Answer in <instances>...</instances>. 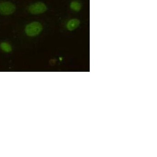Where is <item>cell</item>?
Listing matches in <instances>:
<instances>
[{"label": "cell", "mask_w": 157, "mask_h": 157, "mask_svg": "<svg viewBox=\"0 0 157 157\" xmlns=\"http://www.w3.org/2000/svg\"><path fill=\"white\" fill-rule=\"evenodd\" d=\"M70 6L72 10L76 11H79L81 9V5L80 4L76 2H71Z\"/></svg>", "instance_id": "6"}, {"label": "cell", "mask_w": 157, "mask_h": 157, "mask_svg": "<svg viewBox=\"0 0 157 157\" xmlns=\"http://www.w3.org/2000/svg\"><path fill=\"white\" fill-rule=\"evenodd\" d=\"M46 5L41 2L35 3L31 5L29 7V11L32 14H38L43 13L47 10Z\"/></svg>", "instance_id": "3"}, {"label": "cell", "mask_w": 157, "mask_h": 157, "mask_svg": "<svg viewBox=\"0 0 157 157\" xmlns=\"http://www.w3.org/2000/svg\"><path fill=\"white\" fill-rule=\"evenodd\" d=\"M43 30V26L40 23L34 22L28 24L25 28L26 34L29 36H36L39 34Z\"/></svg>", "instance_id": "1"}, {"label": "cell", "mask_w": 157, "mask_h": 157, "mask_svg": "<svg viewBox=\"0 0 157 157\" xmlns=\"http://www.w3.org/2000/svg\"><path fill=\"white\" fill-rule=\"evenodd\" d=\"M0 47L2 50L6 52H10L12 50V47L10 44L6 42H2L0 44Z\"/></svg>", "instance_id": "5"}, {"label": "cell", "mask_w": 157, "mask_h": 157, "mask_svg": "<svg viewBox=\"0 0 157 157\" xmlns=\"http://www.w3.org/2000/svg\"><path fill=\"white\" fill-rule=\"evenodd\" d=\"M80 24V21L77 19H72L70 20L67 24V29L70 31H72L78 28Z\"/></svg>", "instance_id": "4"}, {"label": "cell", "mask_w": 157, "mask_h": 157, "mask_svg": "<svg viewBox=\"0 0 157 157\" xmlns=\"http://www.w3.org/2000/svg\"><path fill=\"white\" fill-rule=\"evenodd\" d=\"M16 6L10 2L0 3V13L3 15H9L14 13Z\"/></svg>", "instance_id": "2"}]
</instances>
